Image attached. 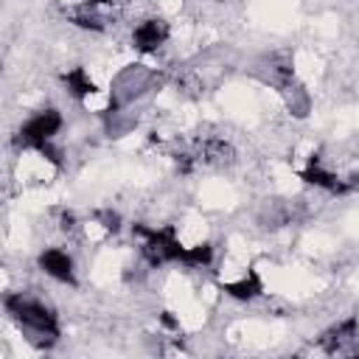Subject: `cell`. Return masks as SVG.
Masks as SVG:
<instances>
[{"label": "cell", "mask_w": 359, "mask_h": 359, "mask_svg": "<svg viewBox=\"0 0 359 359\" xmlns=\"http://www.w3.org/2000/svg\"><path fill=\"white\" fill-rule=\"evenodd\" d=\"M0 306L28 345H34L39 351H50L59 342V337H62L59 314L39 294H34L28 289H14L0 297Z\"/></svg>", "instance_id": "1"}, {"label": "cell", "mask_w": 359, "mask_h": 359, "mask_svg": "<svg viewBox=\"0 0 359 359\" xmlns=\"http://www.w3.org/2000/svg\"><path fill=\"white\" fill-rule=\"evenodd\" d=\"M65 129V115L59 107H39L34 109L31 115H25L20 121V126L11 132L8 143L17 154H28V151H36L39 146L50 143V140H59V132Z\"/></svg>", "instance_id": "2"}, {"label": "cell", "mask_w": 359, "mask_h": 359, "mask_svg": "<svg viewBox=\"0 0 359 359\" xmlns=\"http://www.w3.org/2000/svg\"><path fill=\"white\" fill-rule=\"evenodd\" d=\"M34 266L53 283L59 286H70L76 289L79 286V266H76V255L67 250V247H56V244H48L36 252L34 258Z\"/></svg>", "instance_id": "3"}, {"label": "cell", "mask_w": 359, "mask_h": 359, "mask_svg": "<svg viewBox=\"0 0 359 359\" xmlns=\"http://www.w3.org/2000/svg\"><path fill=\"white\" fill-rule=\"evenodd\" d=\"M171 22L165 20V17H160V14H146V17H140L135 25H132V31H129V45L137 50V53H143V56H151V53H157V50H163L168 42H171Z\"/></svg>", "instance_id": "4"}, {"label": "cell", "mask_w": 359, "mask_h": 359, "mask_svg": "<svg viewBox=\"0 0 359 359\" xmlns=\"http://www.w3.org/2000/svg\"><path fill=\"white\" fill-rule=\"evenodd\" d=\"M219 289L224 297H230L236 303H255L264 297V278L255 269H241L236 278L219 280Z\"/></svg>", "instance_id": "5"}, {"label": "cell", "mask_w": 359, "mask_h": 359, "mask_svg": "<svg viewBox=\"0 0 359 359\" xmlns=\"http://www.w3.org/2000/svg\"><path fill=\"white\" fill-rule=\"evenodd\" d=\"M59 84H62V90L67 93V98H73L76 104H87L93 95L101 93V87L95 84V79L90 76V70H87L84 65L67 67V70L59 76Z\"/></svg>", "instance_id": "6"}]
</instances>
